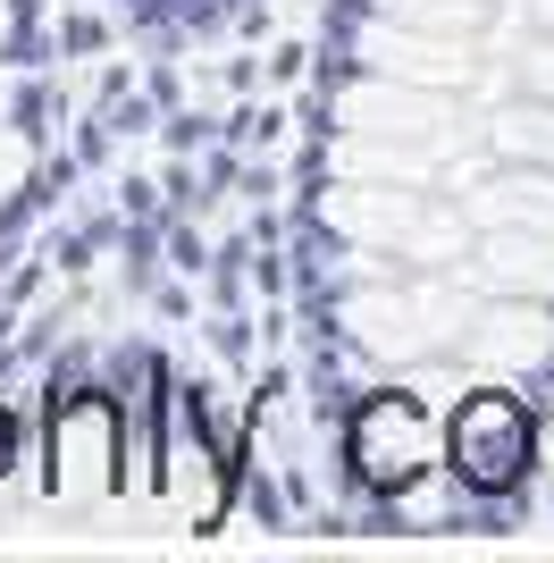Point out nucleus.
<instances>
[{
  "label": "nucleus",
  "mask_w": 554,
  "mask_h": 563,
  "mask_svg": "<svg viewBox=\"0 0 554 563\" xmlns=\"http://www.w3.org/2000/svg\"><path fill=\"white\" fill-rule=\"evenodd\" d=\"M454 454H462V471H470L479 488H505L512 471L530 463V421H521V404L479 396V404L454 421Z\"/></svg>",
  "instance_id": "nucleus-1"
},
{
  "label": "nucleus",
  "mask_w": 554,
  "mask_h": 563,
  "mask_svg": "<svg viewBox=\"0 0 554 563\" xmlns=\"http://www.w3.org/2000/svg\"><path fill=\"white\" fill-rule=\"evenodd\" d=\"M0 454H9V429H0Z\"/></svg>",
  "instance_id": "nucleus-2"
}]
</instances>
